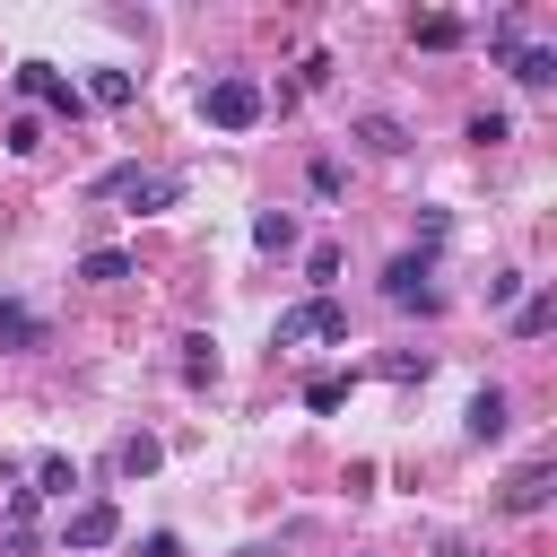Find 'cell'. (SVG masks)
I'll list each match as a JSON object with an SVG mask.
<instances>
[{"label": "cell", "instance_id": "23", "mask_svg": "<svg viewBox=\"0 0 557 557\" xmlns=\"http://www.w3.org/2000/svg\"><path fill=\"white\" fill-rule=\"evenodd\" d=\"M131 557H183V540H174V531H148V540L131 548Z\"/></svg>", "mask_w": 557, "mask_h": 557}, {"label": "cell", "instance_id": "9", "mask_svg": "<svg viewBox=\"0 0 557 557\" xmlns=\"http://www.w3.org/2000/svg\"><path fill=\"white\" fill-rule=\"evenodd\" d=\"M548 322H557V296H548V287H531V296L513 305V339H540Z\"/></svg>", "mask_w": 557, "mask_h": 557}, {"label": "cell", "instance_id": "11", "mask_svg": "<svg viewBox=\"0 0 557 557\" xmlns=\"http://www.w3.org/2000/svg\"><path fill=\"white\" fill-rule=\"evenodd\" d=\"M513 78H522V87H557V52H548V44L513 52Z\"/></svg>", "mask_w": 557, "mask_h": 557}, {"label": "cell", "instance_id": "1", "mask_svg": "<svg viewBox=\"0 0 557 557\" xmlns=\"http://www.w3.org/2000/svg\"><path fill=\"white\" fill-rule=\"evenodd\" d=\"M200 113H209L218 131H252V122L270 113V96H261L252 78H209V87H200Z\"/></svg>", "mask_w": 557, "mask_h": 557}, {"label": "cell", "instance_id": "20", "mask_svg": "<svg viewBox=\"0 0 557 557\" xmlns=\"http://www.w3.org/2000/svg\"><path fill=\"white\" fill-rule=\"evenodd\" d=\"M183 348H191V357H183V383H209V374H218V348H209V339H183Z\"/></svg>", "mask_w": 557, "mask_h": 557}, {"label": "cell", "instance_id": "13", "mask_svg": "<svg viewBox=\"0 0 557 557\" xmlns=\"http://www.w3.org/2000/svg\"><path fill=\"white\" fill-rule=\"evenodd\" d=\"M339 400H348V374H305V409L313 418H331Z\"/></svg>", "mask_w": 557, "mask_h": 557}, {"label": "cell", "instance_id": "3", "mask_svg": "<svg viewBox=\"0 0 557 557\" xmlns=\"http://www.w3.org/2000/svg\"><path fill=\"white\" fill-rule=\"evenodd\" d=\"M183 183L174 174H139V165H113V174H96V200H131V209H165Z\"/></svg>", "mask_w": 557, "mask_h": 557}, {"label": "cell", "instance_id": "5", "mask_svg": "<svg viewBox=\"0 0 557 557\" xmlns=\"http://www.w3.org/2000/svg\"><path fill=\"white\" fill-rule=\"evenodd\" d=\"M17 87H26L35 104H52L61 122H78V113H87V96H78V87H70V78H61L52 61H17Z\"/></svg>", "mask_w": 557, "mask_h": 557}, {"label": "cell", "instance_id": "12", "mask_svg": "<svg viewBox=\"0 0 557 557\" xmlns=\"http://www.w3.org/2000/svg\"><path fill=\"white\" fill-rule=\"evenodd\" d=\"M252 244H261V252H287V244H296V218H287V209H261V218H252Z\"/></svg>", "mask_w": 557, "mask_h": 557}, {"label": "cell", "instance_id": "14", "mask_svg": "<svg viewBox=\"0 0 557 557\" xmlns=\"http://www.w3.org/2000/svg\"><path fill=\"white\" fill-rule=\"evenodd\" d=\"M35 339H44V322L26 305H0V348H35Z\"/></svg>", "mask_w": 557, "mask_h": 557}, {"label": "cell", "instance_id": "6", "mask_svg": "<svg viewBox=\"0 0 557 557\" xmlns=\"http://www.w3.org/2000/svg\"><path fill=\"white\" fill-rule=\"evenodd\" d=\"M70 548H113L122 540V513H113V496H87L78 513H70V531H61Z\"/></svg>", "mask_w": 557, "mask_h": 557}, {"label": "cell", "instance_id": "19", "mask_svg": "<svg viewBox=\"0 0 557 557\" xmlns=\"http://www.w3.org/2000/svg\"><path fill=\"white\" fill-rule=\"evenodd\" d=\"M35 148H44V122L17 113V122H9V157H35Z\"/></svg>", "mask_w": 557, "mask_h": 557}, {"label": "cell", "instance_id": "2", "mask_svg": "<svg viewBox=\"0 0 557 557\" xmlns=\"http://www.w3.org/2000/svg\"><path fill=\"white\" fill-rule=\"evenodd\" d=\"M287 339H348V305H339V296L287 305V313H278V348H287Z\"/></svg>", "mask_w": 557, "mask_h": 557}, {"label": "cell", "instance_id": "21", "mask_svg": "<svg viewBox=\"0 0 557 557\" xmlns=\"http://www.w3.org/2000/svg\"><path fill=\"white\" fill-rule=\"evenodd\" d=\"M96 104H131V70H96Z\"/></svg>", "mask_w": 557, "mask_h": 557}, {"label": "cell", "instance_id": "10", "mask_svg": "<svg viewBox=\"0 0 557 557\" xmlns=\"http://www.w3.org/2000/svg\"><path fill=\"white\" fill-rule=\"evenodd\" d=\"M157 461H165V453H157V435H122V453H113V470H122V479H148Z\"/></svg>", "mask_w": 557, "mask_h": 557}, {"label": "cell", "instance_id": "4", "mask_svg": "<svg viewBox=\"0 0 557 557\" xmlns=\"http://www.w3.org/2000/svg\"><path fill=\"white\" fill-rule=\"evenodd\" d=\"M383 296H392V305H418V313H435V305H444V287H435V261L400 252V261L383 270Z\"/></svg>", "mask_w": 557, "mask_h": 557}, {"label": "cell", "instance_id": "16", "mask_svg": "<svg viewBox=\"0 0 557 557\" xmlns=\"http://www.w3.org/2000/svg\"><path fill=\"white\" fill-rule=\"evenodd\" d=\"M35 479H44V496H70V487H78V461H70V453H44Z\"/></svg>", "mask_w": 557, "mask_h": 557}, {"label": "cell", "instance_id": "15", "mask_svg": "<svg viewBox=\"0 0 557 557\" xmlns=\"http://www.w3.org/2000/svg\"><path fill=\"white\" fill-rule=\"evenodd\" d=\"M418 44H426V52H453V44H461V17H453V9L418 17Z\"/></svg>", "mask_w": 557, "mask_h": 557}, {"label": "cell", "instance_id": "18", "mask_svg": "<svg viewBox=\"0 0 557 557\" xmlns=\"http://www.w3.org/2000/svg\"><path fill=\"white\" fill-rule=\"evenodd\" d=\"M78 278H96V287H113V278H131V252H87V261H78Z\"/></svg>", "mask_w": 557, "mask_h": 557}, {"label": "cell", "instance_id": "22", "mask_svg": "<svg viewBox=\"0 0 557 557\" xmlns=\"http://www.w3.org/2000/svg\"><path fill=\"white\" fill-rule=\"evenodd\" d=\"M444 235H453V218H444V209H426V218H418V261H426Z\"/></svg>", "mask_w": 557, "mask_h": 557}, {"label": "cell", "instance_id": "8", "mask_svg": "<svg viewBox=\"0 0 557 557\" xmlns=\"http://www.w3.org/2000/svg\"><path fill=\"white\" fill-rule=\"evenodd\" d=\"M505 426H513V400H505L496 383H487V392H470V435L487 444V435H505Z\"/></svg>", "mask_w": 557, "mask_h": 557}, {"label": "cell", "instance_id": "7", "mask_svg": "<svg viewBox=\"0 0 557 557\" xmlns=\"http://www.w3.org/2000/svg\"><path fill=\"white\" fill-rule=\"evenodd\" d=\"M548 479H557L548 461H522V470L505 479V496H496V505H505V513H540V505H548Z\"/></svg>", "mask_w": 557, "mask_h": 557}, {"label": "cell", "instance_id": "17", "mask_svg": "<svg viewBox=\"0 0 557 557\" xmlns=\"http://www.w3.org/2000/svg\"><path fill=\"white\" fill-rule=\"evenodd\" d=\"M366 148H374V157H400L409 139H400V122H392V113H366Z\"/></svg>", "mask_w": 557, "mask_h": 557}]
</instances>
